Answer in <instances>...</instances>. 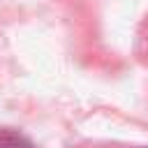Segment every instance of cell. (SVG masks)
<instances>
[{"instance_id":"obj_1","label":"cell","mask_w":148,"mask_h":148,"mask_svg":"<svg viewBox=\"0 0 148 148\" xmlns=\"http://www.w3.org/2000/svg\"><path fill=\"white\" fill-rule=\"evenodd\" d=\"M0 148H32V143L12 130H0Z\"/></svg>"},{"instance_id":"obj_2","label":"cell","mask_w":148,"mask_h":148,"mask_svg":"<svg viewBox=\"0 0 148 148\" xmlns=\"http://www.w3.org/2000/svg\"><path fill=\"white\" fill-rule=\"evenodd\" d=\"M134 148H146V146H134Z\"/></svg>"}]
</instances>
